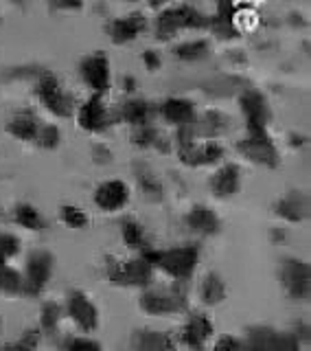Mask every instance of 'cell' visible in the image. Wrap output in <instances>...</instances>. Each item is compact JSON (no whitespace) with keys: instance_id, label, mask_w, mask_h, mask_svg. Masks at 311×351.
I'll list each match as a JSON object with an SVG mask.
<instances>
[{"instance_id":"obj_39","label":"cell","mask_w":311,"mask_h":351,"mask_svg":"<svg viewBox=\"0 0 311 351\" xmlns=\"http://www.w3.org/2000/svg\"><path fill=\"white\" fill-rule=\"evenodd\" d=\"M38 338H40L38 332H25V338L20 340L18 347H38Z\"/></svg>"},{"instance_id":"obj_21","label":"cell","mask_w":311,"mask_h":351,"mask_svg":"<svg viewBox=\"0 0 311 351\" xmlns=\"http://www.w3.org/2000/svg\"><path fill=\"white\" fill-rule=\"evenodd\" d=\"M123 281L125 285H147L151 281V263L142 257L123 261Z\"/></svg>"},{"instance_id":"obj_10","label":"cell","mask_w":311,"mask_h":351,"mask_svg":"<svg viewBox=\"0 0 311 351\" xmlns=\"http://www.w3.org/2000/svg\"><path fill=\"white\" fill-rule=\"evenodd\" d=\"M69 314L75 321V325L82 332H95L99 325V312L84 292H71L69 294Z\"/></svg>"},{"instance_id":"obj_13","label":"cell","mask_w":311,"mask_h":351,"mask_svg":"<svg viewBox=\"0 0 311 351\" xmlns=\"http://www.w3.org/2000/svg\"><path fill=\"white\" fill-rule=\"evenodd\" d=\"M129 200V189L123 180H108L95 191V204L103 211H119Z\"/></svg>"},{"instance_id":"obj_22","label":"cell","mask_w":311,"mask_h":351,"mask_svg":"<svg viewBox=\"0 0 311 351\" xmlns=\"http://www.w3.org/2000/svg\"><path fill=\"white\" fill-rule=\"evenodd\" d=\"M199 294H202V301L206 305H217L226 299V285L221 281L219 274L215 272H208L202 285H199Z\"/></svg>"},{"instance_id":"obj_18","label":"cell","mask_w":311,"mask_h":351,"mask_svg":"<svg viewBox=\"0 0 311 351\" xmlns=\"http://www.w3.org/2000/svg\"><path fill=\"white\" fill-rule=\"evenodd\" d=\"M191 128H193L195 138H199V136H202V138H215L226 130V117L221 112H206L199 119L195 117L191 121Z\"/></svg>"},{"instance_id":"obj_12","label":"cell","mask_w":311,"mask_h":351,"mask_svg":"<svg viewBox=\"0 0 311 351\" xmlns=\"http://www.w3.org/2000/svg\"><path fill=\"white\" fill-rule=\"evenodd\" d=\"M145 29H147V20L140 11H136V14H129V16H123V18L110 22L108 36L116 44H127L132 40H136Z\"/></svg>"},{"instance_id":"obj_42","label":"cell","mask_w":311,"mask_h":351,"mask_svg":"<svg viewBox=\"0 0 311 351\" xmlns=\"http://www.w3.org/2000/svg\"><path fill=\"white\" fill-rule=\"evenodd\" d=\"M134 86H136V80H129V77H125V90L132 93V90H134Z\"/></svg>"},{"instance_id":"obj_40","label":"cell","mask_w":311,"mask_h":351,"mask_svg":"<svg viewBox=\"0 0 311 351\" xmlns=\"http://www.w3.org/2000/svg\"><path fill=\"white\" fill-rule=\"evenodd\" d=\"M226 347H230V349H237L239 347V343H237V340H232V338H221L219 340V343L215 345V349H226Z\"/></svg>"},{"instance_id":"obj_5","label":"cell","mask_w":311,"mask_h":351,"mask_svg":"<svg viewBox=\"0 0 311 351\" xmlns=\"http://www.w3.org/2000/svg\"><path fill=\"white\" fill-rule=\"evenodd\" d=\"M140 307L147 314H175L186 310V294L177 290H147L140 296Z\"/></svg>"},{"instance_id":"obj_43","label":"cell","mask_w":311,"mask_h":351,"mask_svg":"<svg viewBox=\"0 0 311 351\" xmlns=\"http://www.w3.org/2000/svg\"><path fill=\"white\" fill-rule=\"evenodd\" d=\"M123 3H136V0H123Z\"/></svg>"},{"instance_id":"obj_1","label":"cell","mask_w":311,"mask_h":351,"mask_svg":"<svg viewBox=\"0 0 311 351\" xmlns=\"http://www.w3.org/2000/svg\"><path fill=\"white\" fill-rule=\"evenodd\" d=\"M206 27H210V20L206 16H202L193 7L182 5L162 11L158 16V25H156V36L160 40H169L180 29H206Z\"/></svg>"},{"instance_id":"obj_14","label":"cell","mask_w":311,"mask_h":351,"mask_svg":"<svg viewBox=\"0 0 311 351\" xmlns=\"http://www.w3.org/2000/svg\"><path fill=\"white\" fill-rule=\"evenodd\" d=\"M210 334H213V325H210L208 318L202 314H193L182 327V343L186 347L199 349V347H204Z\"/></svg>"},{"instance_id":"obj_17","label":"cell","mask_w":311,"mask_h":351,"mask_svg":"<svg viewBox=\"0 0 311 351\" xmlns=\"http://www.w3.org/2000/svg\"><path fill=\"white\" fill-rule=\"evenodd\" d=\"M210 189L219 197H228L239 189V169L237 165H224L213 178H210Z\"/></svg>"},{"instance_id":"obj_16","label":"cell","mask_w":311,"mask_h":351,"mask_svg":"<svg viewBox=\"0 0 311 351\" xmlns=\"http://www.w3.org/2000/svg\"><path fill=\"white\" fill-rule=\"evenodd\" d=\"M276 213L283 219H290V222H301L309 215V197L301 191H292L287 193L283 200L276 202Z\"/></svg>"},{"instance_id":"obj_27","label":"cell","mask_w":311,"mask_h":351,"mask_svg":"<svg viewBox=\"0 0 311 351\" xmlns=\"http://www.w3.org/2000/svg\"><path fill=\"white\" fill-rule=\"evenodd\" d=\"M134 347L138 349H173L171 338L160 332H140Z\"/></svg>"},{"instance_id":"obj_6","label":"cell","mask_w":311,"mask_h":351,"mask_svg":"<svg viewBox=\"0 0 311 351\" xmlns=\"http://www.w3.org/2000/svg\"><path fill=\"white\" fill-rule=\"evenodd\" d=\"M239 104H241L243 114H246V119H248L250 134H268L270 110H268V104H265L263 95L257 90H248V93L241 95Z\"/></svg>"},{"instance_id":"obj_35","label":"cell","mask_w":311,"mask_h":351,"mask_svg":"<svg viewBox=\"0 0 311 351\" xmlns=\"http://www.w3.org/2000/svg\"><path fill=\"white\" fill-rule=\"evenodd\" d=\"M49 5L55 9H62V11H77L82 9V0H49Z\"/></svg>"},{"instance_id":"obj_44","label":"cell","mask_w":311,"mask_h":351,"mask_svg":"<svg viewBox=\"0 0 311 351\" xmlns=\"http://www.w3.org/2000/svg\"><path fill=\"white\" fill-rule=\"evenodd\" d=\"M0 327H3V321H0Z\"/></svg>"},{"instance_id":"obj_24","label":"cell","mask_w":311,"mask_h":351,"mask_svg":"<svg viewBox=\"0 0 311 351\" xmlns=\"http://www.w3.org/2000/svg\"><path fill=\"white\" fill-rule=\"evenodd\" d=\"M210 51L208 42L206 40H191V42H182L180 47H175V58L177 60H184V62H195V60H202L206 58Z\"/></svg>"},{"instance_id":"obj_19","label":"cell","mask_w":311,"mask_h":351,"mask_svg":"<svg viewBox=\"0 0 311 351\" xmlns=\"http://www.w3.org/2000/svg\"><path fill=\"white\" fill-rule=\"evenodd\" d=\"M186 224L191 226L195 233L213 235V233H217V228H219V219L208 206H193L191 211H188V215H186Z\"/></svg>"},{"instance_id":"obj_31","label":"cell","mask_w":311,"mask_h":351,"mask_svg":"<svg viewBox=\"0 0 311 351\" xmlns=\"http://www.w3.org/2000/svg\"><path fill=\"white\" fill-rule=\"evenodd\" d=\"M36 141H38V145L44 147V149H55L60 145V141H62V134H60V130L55 128V125H40L38 130V134H36Z\"/></svg>"},{"instance_id":"obj_3","label":"cell","mask_w":311,"mask_h":351,"mask_svg":"<svg viewBox=\"0 0 311 351\" xmlns=\"http://www.w3.org/2000/svg\"><path fill=\"white\" fill-rule=\"evenodd\" d=\"M53 274V255L47 250H36L31 252L27 259V270L22 277V292L29 296H38Z\"/></svg>"},{"instance_id":"obj_23","label":"cell","mask_w":311,"mask_h":351,"mask_svg":"<svg viewBox=\"0 0 311 351\" xmlns=\"http://www.w3.org/2000/svg\"><path fill=\"white\" fill-rule=\"evenodd\" d=\"M121 117H123L127 123H132L134 128L147 125V123H151V108L145 101H127V104H123Z\"/></svg>"},{"instance_id":"obj_37","label":"cell","mask_w":311,"mask_h":351,"mask_svg":"<svg viewBox=\"0 0 311 351\" xmlns=\"http://www.w3.org/2000/svg\"><path fill=\"white\" fill-rule=\"evenodd\" d=\"M142 62H145V66H147L149 71L160 69V58H158V53H156V51H145V53H142Z\"/></svg>"},{"instance_id":"obj_25","label":"cell","mask_w":311,"mask_h":351,"mask_svg":"<svg viewBox=\"0 0 311 351\" xmlns=\"http://www.w3.org/2000/svg\"><path fill=\"white\" fill-rule=\"evenodd\" d=\"M14 217L20 226H25L29 230H42L44 228V219H42L40 211L31 204H18L14 208Z\"/></svg>"},{"instance_id":"obj_38","label":"cell","mask_w":311,"mask_h":351,"mask_svg":"<svg viewBox=\"0 0 311 351\" xmlns=\"http://www.w3.org/2000/svg\"><path fill=\"white\" fill-rule=\"evenodd\" d=\"M92 156H95V162H110V158H112V152H110L105 145H97L92 149Z\"/></svg>"},{"instance_id":"obj_41","label":"cell","mask_w":311,"mask_h":351,"mask_svg":"<svg viewBox=\"0 0 311 351\" xmlns=\"http://www.w3.org/2000/svg\"><path fill=\"white\" fill-rule=\"evenodd\" d=\"M147 3L151 5V7H156V9H160V7H164L169 0H147Z\"/></svg>"},{"instance_id":"obj_30","label":"cell","mask_w":311,"mask_h":351,"mask_svg":"<svg viewBox=\"0 0 311 351\" xmlns=\"http://www.w3.org/2000/svg\"><path fill=\"white\" fill-rule=\"evenodd\" d=\"M60 217L64 219V224H69L73 228H86L88 226V215L73 204H64L60 208Z\"/></svg>"},{"instance_id":"obj_9","label":"cell","mask_w":311,"mask_h":351,"mask_svg":"<svg viewBox=\"0 0 311 351\" xmlns=\"http://www.w3.org/2000/svg\"><path fill=\"white\" fill-rule=\"evenodd\" d=\"M239 152L246 158L259 165H265V167H274V165L279 162V152L272 145L268 134H250L246 141L239 143Z\"/></svg>"},{"instance_id":"obj_7","label":"cell","mask_w":311,"mask_h":351,"mask_svg":"<svg viewBox=\"0 0 311 351\" xmlns=\"http://www.w3.org/2000/svg\"><path fill=\"white\" fill-rule=\"evenodd\" d=\"M79 71H82L84 82L90 86L95 93L103 95L110 88V62L101 51L84 58Z\"/></svg>"},{"instance_id":"obj_28","label":"cell","mask_w":311,"mask_h":351,"mask_svg":"<svg viewBox=\"0 0 311 351\" xmlns=\"http://www.w3.org/2000/svg\"><path fill=\"white\" fill-rule=\"evenodd\" d=\"M0 292H5V294H20L22 292V277L14 268H9L7 263L0 266Z\"/></svg>"},{"instance_id":"obj_29","label":"cell","mask_w":311,"mask_h":351,"mask_svg":"<svg viewBox=\"0 0 311 351\" xmlns=\"http://www.w3.org/2000/svg\"><path fill=\"white\" fill-rule=\"evenodd\" d=\"M121 233H123V241L129 248H142V246H145V230H142V226L138 222H134V219H125Z\"/></svg>"},{"instance_id":"obj_32","label":"cell","mask_w":311,"mask_h":351,"mask_svg":"<svg viewBox=\"0 0 311 351\" xmlns=\"http://www.w3.org/2000/svg\"><path fill=\"white\" fill-rule=\"evenodd\" d=\"M134 143L138 147H153V143H156V138H158V130H156L153 125H138L136 130H134Z\"/></svg>"},{"instance_id":"obj_4","label":"cell","mask_w":311,"mask_h":351,"mask_svg":"<svg viewBox=\"0 0 311 351\" xmlns=\"http://www.w3.org/2000/svg\"><path fill=\"white\" fill-rule=\"evenodd\" d=\"M38 99L47 106L55 117H69L73 112V99L62 90L58 77L51 73H44L38 82Z\"/></svg>"},{"instance_id":"obj_34","label":"cell","mask_w":311,"mask_h":351,"mask_svg":"<svg viewBox=\"0 0 311 351\" xmlns=\"http://www.w3.org/2000/svg\"><path fill=\"white\" fill-rule=\"evenodd\" d=\"M138 178H140L142 191L147 193V197H149V195H153L156 200H158L160 193H162V186H160V182H158V180H156V176H153L151 171H145V173H140Z\"/></svg>"},{"instance_id":"obj_2","label":"cell","mask_w":311,"mask_h":351,"mask_svg":"<svg viewBox=\"0 0 311 351\" xmlns=\"http://www.w3.org/2000/svg\"><path fill=\"white\" fill-rule=\"evenodd\" d=\"M197 259H199V248L195 244H188V246L160 250L156 266H160L169 277H173L177 281H186L193 274V270L197 266Z\"/></svg>"},{"instance_id":"obj_11","label":"cell","mask_w":311,"mask_h":351,"mask_svg":"<svg viewBox=\"0 0 311 351\" xmlns=\"http://www.w3.org/2000/svg\"><path fill=\"white\" fill-rule=\"evenodd\" d=\"M110 121H112V117H110V110L99 93L79 108V125L86 132H103L110 125Z\"/></svg>"},{"instance_id":"obj_36","label":"cell","mask_w":311,"mask_h":351,"mask_svg":"<svg viewBox=\"0 0 311 351\" xmlns=\"http://www.w3.org/2000/svg\"><path fill=\"white\" fill-rule=\"evenodd\" d=\"M66 347L69 349H99L101 345L95 343V340H86V338H75V340H69L66 343Z\"/></svg>"},{"instance_id":"obj_26","label":"cell","mask_w":311,"mask_h":351,"mask_svg":"<svg viewBox=\"0 0 311 351\" xmlns=\"http://www.w3.org/2000/svg\"><path fill=\"white\" fill-rule=\"evenodd\" d=\"M62 321V307L53 301H47L42 305V312H40V325H42V332L44 334H55Z\"/></svg>"},{"instance_id":"obj_33","label":"cell","mask_w":311,"mask_h":351,"mask_svg":"<svg viewBox=\"0 0 311 351\" xmlns=\"http://www.w3.org/2000/svg\"><path fill=\"white\" fill-rule=\"evenodd\" d=\"M0 252H3L5 259L16 257L20 252V239L11 233H0Z\"/></svg>"},{"instance_id":"obj_8","label":"cell","mask_w":311,"mask_h":351,"mask_svg":"<svg viewBox=\"0 0 311 351\" xmlns=\"http://www.w3.org/2000/svg\"><path fill=\"white\" fill-rule=\"evenodd\" d=\"M281 279L285 290L294 299H307L309 296V266L301 259H285L281 268Z\"/></svg>"},{"instance_id":"obj_15","label":"cell","mask_w":311,"mask_h":351,"mask_svg":"<svg viewBox=\"0 0 311 351\" xmlns=\"http://www.w3.org/2000/svg\"><path fill=\"white\" fill-rule=\"evenodd\" d=\"M160 114L166 123H173V125H184V123H191L195 119V108L188 99H166V101L160 106Z\"/></svg>"},{"instance_id":"obj_20","label":"cell","mask_w":311,"mask_h":351,"mask_svg":"<svg viewBox=\"0 0 311 351\" xmlns=\"http://www.w3.org/2000/svg\"><path fill=\"white\" fill-rule=\"evenodd\" d=\"M38 130H40V121L33 112H20L7 123L9 134L20 141H36Z\"/></svg>"}]
</instances>
